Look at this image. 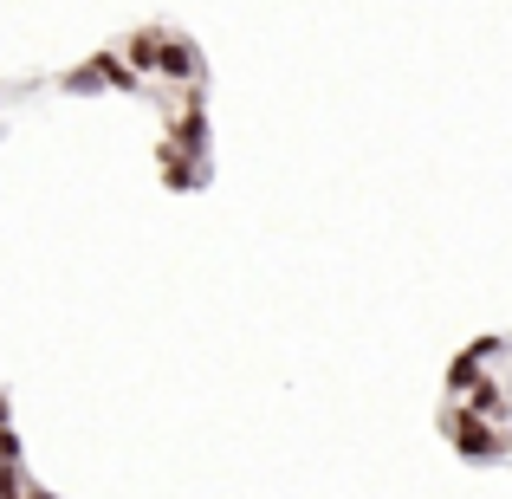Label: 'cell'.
I'll use <instances>...</instances> for the list:
<instances>
[{"mask_svg":"<svg viewBox=\"0 0 512 499\" xmlns=\"http://www.w3.org/2000/svg\"><path fill=\"white\" fill-rule=\"evenodd\" d=\"M435 428H441V441H448L467 467H500V461H512V428L480 422V415H467L461 402H441Z\"/></svg>","mask_w":512,"mask_h":499,"instance_id":"6da1fadb","label":"cell"},{"mask_svg":"<svg viewBox=\"0 0 512 499\" xmlns=\"http://www.w3.org/2000/svg\"><path fill=\"white\" fill-rule=\"evenodd\" d=\"M169 143L188 163H208L214 150V124H208V91H182V111L169 117Z\"/></svg>","mask_w":512,"mask_h":499,"instance_id":"7a4b0ae2","label":"cell"},{"mask_svg":"<svg viewBox=\"0 0 512 499\" xmlns=\"http://www.w3.org/2000/svg\"><path fill=\"white\" fill-rule=\"evenodd\" d=\"M156 78H163V85H182V91H201L208 59H201V46L188 33H169L163 39V59H156Z\"/></svg>","mask_w":512,"mask_h":499,"instance_id":"3957f363","label":"cell"},{"mask_svg":"<svg viewBox=\"0 0 512 499\" xmlns=\"http://www.w3.org/2000/svg\"><path fill=\"white\" fill-rule=\"evenodd\" d=\"M156 169H163V188H175V195H195V188H208V175H214V163H188L169 137L156 143Z\"/></svg>","mask_w":512,"mask_h":499,"instance_id":"277c9868","label":"cell"},{"mask_svg":"<svg viewBox=\"0 0 512 499\" xmlns=\"http://www.w3.org/2000/svg\"><path fill=\"white\" fill-rule=\"evenodd\" d=\"M480 383H487V363H480L474 350H454V357H448V376H441V396H448V402H467Z\"/></svg>","mask_w":512,"mask_h":499,"instance_id":"5b68a950","label":"cell"},{"mask_svg":"<svg viewBox=\"0 0 512 499\" xmlns=\"http://www.w3.org/2000/svg\"><path fill=\"white\" fill-rule=\"evenodd\" d=\"M85 65H91V72H98V78H104V85H111V91H124V98H137V91H143V78L130 72L124 46H98V52H91Z\"/></svg>","mask_w":512,"mask_h":499,"instance_id":"8992f818","label":"cell"},{"mask_svg":"<svg viewBox=\"0 0 512 499\" xmlns=\"http://www.w3.org/2000/svg\"><path fill=\"white\" fill-rule=\"evenodd\" d=\"M163 39H169V26H137V33L124 39V59H130V72H137V78H156V59H163Z\"/></svg>","mask_w":512,"mask_h":499,"instance_id":"52a82bcc","label":"cell"},{"mask_svg":"<svg viewBox=\"0 0 512 499\" xmlns=\"http://www.w3.org/2000/svg\"><path fill=\"white\" fill-rule=\"evenodd\" d=\"M467 415H480V422H493V428H506V415H512V389L500 383V376H487V383L474 389V396L461 402Z\"/></svg>","mask_w":512,"mask_h":499,"instance_id":"ba28073f","label":"cell"},{"mask_svg":"<svg viewBox=\"0 0 512 499\" xmlns=\"http://www.w3.org/2000/svg\"><path fill=\"white\" fill-rule=\"evenodd\" d=\"M59 85H65V91H78V98H98V91H111V85H104L98 72H91V65H78V72H65Z\"/></svg>","mask_w":512,"mask_h":499,"instance_id":"9c48e42d","label":"cell"},{"mask_svg":"<svg viewBox=\"0 0 512 499\" xmlns=\"http://www.w3.org/2000/svg\"><path fill=\"white\" fill-rule=\"evenodd\" d=\"M20 461H26L20 435H13V428H0V467H13V474H20Z\"/></svg>","mask_w":512,"mask_h":499,"instance_id":"30bf717a","label":"cell"},{"mask_svg":"<svg viewBox=\"0 0 512 499\" xmlns=\"http://www.w3.org/2000/svg\"><path fill=\"white\" fill-rule=\"evenodd\" d=\"M467 350H474L480 363H493V357H500V350H512V337H474V344H467Z\"/></svg>","mask_w":512,"mask_h":499,"instance_id":"8fae6325","label":"cell"},{"mask_svg":"<svg viewBox=\"0 0 512 499\" xmlns=\"http://www.w3.org/2000/svg\"><path fill=\"white\" fill-rule=\"evenodd\" d=\"M26 487H33L26 474H13V467H0V499H26Z\"/></svg>","mask_w":512,"mask_h":499,"instance_id":"7c38bea8","label":"cell"},{"mask_svg":"<svg viewBox=\"0 0 512 499\" xmlns=\"http://www.w3.org/2000/svg\"><path fill=\"white\" fill-rule=\"evenodd\" d=\"M0 428H13V402L7 396H0Z\"/></svg>","mask_w":512,"mask_h":499,"instance_id":"4fadbf2b","label":"cell"},{"mask_svg":"<svg viewBox=\"0 0 512 499\" xmlns=\"http://www.w3.org/2000/svg\"><path fill=\"white\" fill-rule=\"evenodd\" d=\"M26 499H59V493H52V487H26Z\"/></svg>","mask_w":512,"mask_h":499,"instance_id":"5bb4252c","label":"cell"}]
</instances>
